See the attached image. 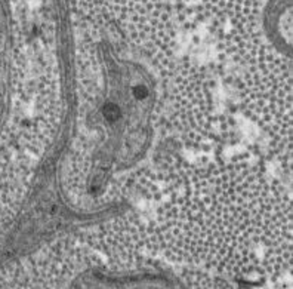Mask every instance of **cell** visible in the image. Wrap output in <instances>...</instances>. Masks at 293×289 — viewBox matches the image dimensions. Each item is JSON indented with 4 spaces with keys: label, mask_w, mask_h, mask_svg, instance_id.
<instances>
[{
    "label": "cell",
    "mask_w": 293,
    "mask_h": 289,
    "mask_svg": "<svg viewBox=\"0 0 293 289\" xmlns=\"http://www.w3.org/2000/svg\"><path fill=\"white\" fill-rule=\"evenodd\" d=\"M218 36L290 55L292 0H199Z\"/></svg>",
    "instance_id": "1"
},
{
    "label": "cell",
    "mask_w": 293,
    "mask_h": 289,
    "mask_svg": "<svg viewBox=\"0 0 293 289\" xmlns=\"http://www.w3.org/2000/svg\"><path fill=\"white\" fill-rule=\"evenodd\" d=\"M120 116V111L118 108H116L114 106H107L104 108V117L107 120H116L117 117Z\"/></svg>",
    "instance_id": "2"
}]
</instances>
